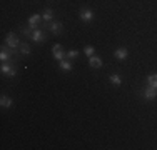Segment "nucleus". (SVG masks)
Wrapping results in <instances>:
<instances>
[{
    "instance_id": "nucleus-17",
    "label": "nucleus",
    "mask_w": 157,
    "mask_h": 150,
    "mask_svg": "<svg viewBox=\"0 0 157 150\" xmlns=\"http://www.w3.org/2000/svg\"><path fill=\"white\" fill-rule=\"evenodd\" d=\"M20 54H24V55L30 54V45H29V43H22L20 45Z\"/></svg>"
},
{
    "instance_id": "nucleus-18",
    "label": "nucleus",
    "mask_w": 157,
    "mask_h": 150,
    "mask_svg": "<svg viewBox=\"0 0 157 150\" xmlns=\"http://www.w3.org/2000/svg\"><path fill=\"white\" fill-rule=\"evenodd\" d=\"M35 28H37V27H32V25H29V27L24 30V35H25V37H32V33H33V30H35Z\"/></svg>"
},
{
    "instance_id": "nucleus-15",
    "label": "nucleus",
    "mask_w": 157,
    "mask_h": 150,
    "mask_svg": "<svg viewBox=\"0 0 157 150\" xmlns=\"http://www.w3.org/2000/svg\"><path fill=\"white\" fill-rule=\"evenodd\" d=\"M10 55H12V50H7V47H2V54H0V58L3 60V62H5V60H9L10 58Z\"/></svg>"
},
{
    "instance_id": "nucleus-10",
    "label": "nucleus",
    "mask_w": 157,
    "mask_h": 150,
    "mask_svg": "<svg viewBox=\"0 0 157 150\" xmlns=\"http://www.w3.org/2000/svg\"><path fill=\"white\" fill-rule=\"evenodd\" d=\"M12 99L10 97H7V95H2V99H0V105H2L3 108H9V107H12Z\"/></svg>"
},
{
    "instance_id": "nucleus-12",
    "label": "nucleus",
    "mask_w": 157,
    "mask_h": 150,
    "mask_svg": "<svg viewBox=\"0 0 157 150\" xmlns=\"http://www.w3.org/2000/svg\"><path fill=\"white\" fill-rule=\"evenodd\" d=\"M52 17H54V12H52V9H45V10H44V13H42L44 22H50Z\"/></svg>"
},
{
    "instance_id": "nucleus-2",
    "label": "nucleus",
    "mask_w": 157,
    "mask_h": 150,
    "mask_svg": "<svg viewBox=\"0 0 157 150\" xmlns=\"http://www.w3.org/2000/svg\"><path fill=\"white\" fill-rule=\"evenodd\" d=\"M0 70H2V73L7 75V77H13L15 72H17V69L12 65V63H3V65L0 67Z\"/></svg>"
},
{
    "instance_id": "nucleus-5",
    "label": "nucleus",
    "mask_w": 157,
    "mask_h": 150,
    "mask_svg": "<svg viewBox=\"0 0 157 150\" xmlns=\"http://www.w3.org/2000/svg\"><path fill=\"white\" fill-rule=\"evenodd\" d=\"M78 17H80L84 22H90L92 18H94V12H92L90 9H82L80 13H78Z\"/></svg>"
},
{
    "instance_id": "nucleus-19",
    "label": "nucleus",
    "mask_w": 157,
    "mask_h": 150,
    "mask_svg": "<svg viewBox=\"0 0 157 150\" xmlns=\"http://www.w3.org/2000/svg\"><path fill=\"white\" fill-rule=\"evenodd\" d=\"M85 55H87V57H92V55H94V52H95V48L94 47H85Z\"/></svg>"
},
{
    "instance_id": "nucleus-6",
    "label": "nucleus",
    "mask_w": 157,
    "mask_h": 150,
    "mask_svg": "<svg viewBox=\"0 0 157 150\" xmlns=\"http://www.w3.org/2000/svg\"><path fill=\"white\" fill-rule=\"evenodd\" d=\"M89 65L92 69H100L102 67V58L97 57V55H92V57H89Z\"/></svg>"
},
{
    "instance_id": "nucleus-20",
    "label": "nucleus",
    "mask_w": 157,
    "mask_h": 150,
    "mask_svg": "<svg viewBox=\"0 0 157 150\" xmlns=\"http://www.w3.org/2000/svg\"><path fill=\"white\" fill-rule=\"evenodd\" d=\"M77 55H78L77 50H70V52H67L65 57H67V58H77Z\"/></svg>"
},
{
    "instance_id": "nucleus-11",
    "label": "nucleus",
    "mask_w": 157,
    "mask_h": 150,
    "mask_svg": "<svg viewBox=\"0 0 157 150\" xmlns=\"http://www.w3.org/2000/svg\"><path fill=\"white\" fill-rule=\"evenodd\" d=\"M109 80H110V84H112V85H115V87H119V85L122 84L121 75H117V73H112L110 77H109Z\"/></svg>"
},
{
    "instance_id": "nucleus-16",
    "label": "nucleus",
    "mask_w": 157,
    "mask_h": 150,
    "mask_svg": "<svg viewBox=\"0 0 157 150\" xmlns=\"http://www.w3.org/2000/svg\"><path fill=\"white\" fill-rule=\"evenodd\" d=\"M40 20V15H32L30 18H29V25H32V27H35L37 24H39Z\"/></svg>"
},
{
    "instance_id": "nucleus-4",
    "label": "nucleus",
    "mask_w": 157,
    "mask_h": 150,
    "mask_svg": "<svg viewBox=\"0 0 157 150\" xmlns=\"http://www.w3.org/2000/svg\"><path fill=\"white\" fill-rule=\"evenodd\" d=\"M144 97H145L147 100H154V99H157V88L151 87V85H147V87L144 88Z\"/></svg>"
},
{
    "instance_id": "nucleus-1",
    "label": "nucleus",
    "mask_w": 157,
    "mask_h": 150,
    "mask_svg": "<svg viewBox=\"0 0 157 150\" xmlns=\"http://www.w3.org/2000/svg\"><path fill=\"white\" fill-rule=\"evenodd\" d=\"M52 52H54V58L55 60H63L65 58V52H63V48H62V45L60 43H55L54 45V48H52Z\"/></svg>"
},
{
    "instance_id": "nucleus-7",
    "label": "nucleus",
    "mask_w": 157,
    "mask_h": 150,
    "mask_svg": "<svg viewBox=\"0 0 157 150\" xmlns=\"http://www.w3.org/2000/svg\"><path fill=\"white\" fill-rule=\"evenodd\" d=\"M32 40L33 42H44V40H45V33H44L40 28H35L33 33H32Z\"/></svg>"
},
{
    "instance_id": "nucleus-9",
    "label": "nucleus",
    "mask_w": 157,
    "mask_h": 150,
    "mask_svg": "<svg viewBox=\"0 0 157 150\" xmlns=\"http://www.w3.org/2000/svg\"><path fill=\"white\" fill-rule=\"evenodd\" d=\"M114 55H115V58H119V60H125L127 58V48H124V47L117 48V50L114 52Z\"/></svg>"
},
{
    "instance_id": "nucleus-14",
    "label": "nucleus",
    "mask_w": 157,
    "mask_h": 150,
    "mask_svg": "<svg viewBox=\"0 0 157 150\" xmlns=\"http://www.w3.org/2000/svg\"><path fill=\"white\" fill-rule=\"evenodd\" d=\"M60 69L63 72H70V70H72V63H70L69 60H60Z\"/></svg>"
},
{
    "instance_id": "nucleus-13",
    "label": "nucleus",
    "mask_w": 157,
    "mask_h": 150,
    "mask_svg": "<svg viewBox=\"0 0 157 150\" xmlns=\"http://www.w3.org/2000/svg\"><path fill=\"white\" fill-rule=\"evenodd\" d=\"M147 85H151V87L157 88V73H152L147 77Z\"/></svg>"
},
{
    "instance_id": "nucleus-3",
    "label": "nucleus",
    "mask_w": 157,
    "mask_h": 150,
    "mask_svg": "<svg viewBox=\"0 0 157 150\" xmlns=\"http://www.w3.org/2000/svg\"><path fill=\"white\" fill-rule=\"evenodd\" d=\"M5 42L10 47V50H13V48L18 47V37L15 35V33H9V35H7V39H5Z\"/></svg>"
},
{
    "instance_id": "nucleus-8",
    "label": "nucleus",
    "mask_w": 157,
    "mask_h": 150,
    "mask_svg": "<svg viewBox=\"0 0 157 150\" xmlns=\"http://www.w3.org/2000/svg\"><path fill=\"white\" fill-rule=\"evenodd\" d=\"M63 30V25L60 24V22H52L50 24V32L54 33V35H60Z\"/></svg>"
}]
</instances>
